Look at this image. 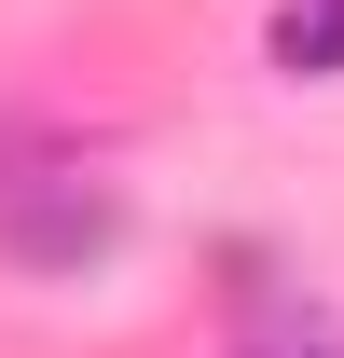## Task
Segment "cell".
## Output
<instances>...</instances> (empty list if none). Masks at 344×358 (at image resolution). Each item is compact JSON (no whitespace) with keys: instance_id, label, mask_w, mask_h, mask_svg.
Masks as SVG:
<instances>
[{"instance_id":"obj_1","label":"cell","mask_w":344,"mask_h":358,"mask_svg":"<svg viewBox=\"0 0 344 358\" xmlns=\"http://www.w3.org/2000/svg\"><path fill=\"white\" fill-rule=\"evenodd\" d=\"M110 234H124V207H110V193H83V179H55V193H28V179H14V193H0V248H14L28 275H83V262H110Z\"/></svg>"},{"instance_id":"obj_2","label":"cell","mask_w":344,"mask_h":358,"mask_svg":"<svg viewBox=\"0 0 344 358\" xmlns=\"http://www.w3.org/2000/svg\"><path fill=\"white\" fill-rule=\"evenodd\" d=\"M234 358H344V317L331 303H261L248 331H234Z\"/></svg>"},{"instance_id":"obj_3","label":"cell","mask_w":344,"mask_h":358,"mask_svg":"<svg viewBox=\"0 0 344 358\" xmlns=\"http://www.w3.org/2000/svg\"><path fill=\"white\" fill-rule=\"evenodd\" d=\"M275 55H289V69H344V0H289Z\"/></svg>"}]
</instances>
